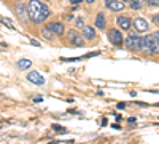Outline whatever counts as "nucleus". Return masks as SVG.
<instances>
[{"mask_svg": "<svg viewBox=\"0 0 159 144\" xmlns=\"http://www.w3.org/2000/svg\"><path fill=\"white\" fill-rule=\"evenodd\" d=\"M45 2H49V0H45Z\"/></svg>", "mask_w": 159, "mask_h": 144, "instance_id": "nucleus-31", "label": "nucleus"}, {"mask_svg": "<svg viewBox=\"0 0 159 144\" xmlns=\"http://www.w3.org/2000/svg\"><path fill=\"white\" fill-rule=\"evenodd\" d=\"M52 128H54V130H56L57 133H65V128H64V127H57V125H54Z\"/></svg>", "mask_w": 159, "mask_h": 144, "instance_id": "nucleus-19", "label": "nucleus"}, {"mask_svg": "<svg viewBox=\"0 0 159 144\" xmlns=\"http://www.w3.org/2000/svg\"><path fill=\"white\" fill-rule=\"evenodd\" d=\"M0 50H7V45H3V43H0Z\"/></svg>", "mask_w": 159, "mask_h": 144, "instance_id": "nucleus-27", "label": "nucleus"}, {"mask_svg": "<svg viewBox=\"0 0 159 144\" xmlns=\"http://www.w3.org/2000/svg\"><path fill=\"white\" fill-rule=\"evenodd\" d=\"M67 38H69V42H70L73 47H83V45H84L83 37H80L75 31H70V32H69V35H67Z\"/></svg>", "mask_w": 159, "mask_h": 144, "instance_id": "nucleus-6", "label": "nucleus"}, {"mask_svg": "<svg viewBox=\"0 0 159 144\" xmlns=\"http://www.w3.org/2000/svg\"><path fill=\"white\" fill-rule=\"evenodd\" d=\"M126 107V102H119L118 104V109H124Z\"/></svg>", "mask_w": 159, "mask_h": 144, "instance_id": "nucleus-22", "label": "nucleus"}, {"mask_svg": "<svg viewBox=\"0 0 159 144\" xmlns=\"http://www.w3.org/2000/svg\"><path fill=\"white\" fill-rule=\"evenodd\" d=\"M0 21H2L3 24H7L8 27H11V29H15V27H13V22H11L10 19H5V18H0Z\"/></svg>", "mask_w": 159, "mask_h": 144, "instance_id": "nucleus-18", "label": "nucleus"}, {"mask_svg": "<svg viewBox=\"0 0 159 144\" xmlns=\"http://www.w3.org/2000/svg\"><path fill=\"white\" fill-rule=\"evenodd\" d=\"M126 47L130 50V51H135V50H140V37H137L135 34H130L127 38H126Z\"/></svg>", "mask_w": 159, "mask_h": 144, "instance_id": "nucleus-4", "label": "nucleus"}, {"mask_svg": "<svg viewBox=\"0 0 159 144\" xmlns=\"http://www.w3.org/2000/svg\"><path fill=\"white\" fill-rule=\"evenodd\" d=\"M30 66H32V61H29V59H19V61H18V67H19L21 71L29 69Z\"/></svg>", "mask_w": 159, "mask_h": 144, "instance_id": "nucleus-14", "label": "nucleus"}, {"mask_svg": "<svg viewBox=\"0 0 159 144\" xmlns=\"http://www.w3.org/2000/svg\"><path fill=\"white\" fill-rule=\"evenodd\" d=\"M27 80L35 83V85H45V77L37 71H32V72L27 74Z\"/></svg>", "mask_w": 159, "mask_h": 144, "instance_id": "nucleus-5", "label": "nucleus"}, {"mask_svg": "<svg viewBox=\"0 0 159 144\" xmlns=\"http://www.w3.org/2000/svg\"><path fill=\"white\" fill-rule=\"evenodd\" d=\"M70 2H72L73 5H78V3H81V2H83V0H70Z\"/></svg>", "mask_w": 159, "mask_h": 144, "instance_id": "nucleus-23", "label": "nucleus"}, {"mask_svg": "<svg viewBox=\"0 0 159 144\" xmlns=\"http://www.w3.org/2000/svg\"><path fill=\"white\" fill-rule=\"evenodd\" d=\"M83 26H84V24H83V19H81V18H78V19H76V27L83 29Z\"/></svg>", "mask_w": 159, "mask_h": 144, "instance_id": "nucleus-20", "label": "nucleus"}, {"mask_svg": "<svg viewBox=\"0 0 159 144\" xmlns=\"http://www.w3.org/2000/svg\"><path fill=\"white\" fill-rule=\"evenodd\" d=\"M27 11H29V18L35 24L43 22L45 19H48L51 16V10L45 3L40 2V0H30L27 5Z\"/></svg>", "mask_w": 159, "mask_h": 144, "instance_id": "nucleus-1", "label": "nucleus"}, {"mask_svg": "<svg viewBox=\"0 0 159 144\" xmlns=\"http://www.w3.org/2000/svg\"><path fill=\"white\" fill-rule=\"evenodd\" d=\"M154 22H159V16H157V15L154 16Z\"/></svg>", "mask_w": 159, "mask_h": 144, "instance_id": "nucleus-28", "label": "nucleus"}, {"mask_svg": "<svg viewBox=\"0 0 159 144\" xmlns=\"http://www.w3.org/2000/svg\"><path fill=\"white\" fill-rule=\"evenodd\" d=\"M153 35H154V37H156V40H157V42H159V31H157V32H154V34H153Z\"/></svg>", "mask_w": 159, "mask_h": 144, "instance_id": "nucleus-26", "label": "nucleus"}, {"mask_svg": "<svg viewBox=\"0 0 159 144\" xmlns=\"http://www.w3.org/2000/svg\"><path fill=\"white\" fill-rule=\"evenodd\" d=\"M116 22H118V26H119L123 31H129V29H130V19L126 18V16H119V18L116 19Z\"/></svg>", "mask_w": 159, "mask_h": 144, "instance_id": "nucleus-11", "label": "nucleus"}, {"mask_svg": "<svg viewBox=\"0 0 159 144\" xmlns=\"http://www.w3.org/2000/svg\"><path fill=\"white\" fill-rule=\"evenodd\" d=\"M48 27L54 32V35H62L64 34V24L62 22H51V24H48Z\"/></svg>", "mask_w": 159, "mask_h": 144, "instance_id": "nucleus-10", "label": "nucleus"}, {"mask_svg": "<svg viewBox=\"0 0 159 144\" xmlns=\"http://www.w3.org/2000/svg\"><path fill=\"white\" fill-rule=\"evenodd\" d=\"M132 8H135V10H139L140 7H142V3H140V0H132V2L129 3Z\"/></svg>", "mask_w": 159, "mask_h": 144, "instance_id": "nucleus-16", "label": "nucleus"}, {"mask_svg": "<svg viewBox=\"0 0 159 144\" xmlns=\"http://www.w3.org/2000/svg\"><path fill=\"white\" fill-rule=\"evenodd\" d=\"M123 2H127V3H130V2H132V0H123Z\"/></svg>", "mask_w": 159, "mask_h": 144, "instance_id": "nucleus-30", "label": "nucleus"}, {"mask_svg": "<svg viewBox=\"0 0 159 144\" xmlns=\"http://www.w3.org/2000/svg\"><path fill=\"white\" fill-rule=\"evenodd\" d=\"M42 35H43L45 38H48V40H52V38H54V32H52L48 26H46L45 29H42Z\"/></svg>", "mask_w": 159, "mask_h": 144, "instance_id": "nucleus-15", "label": "nucleus"}, {"mask_svg": "<svg viewBox=\"0 0 159 144\" xmlns=\"http://www.w3.org/2000/svg\"><path fill=\"white\" fill-rule=\"evenodd\" d=\"M108 40L115 45V47H121L124 43V38L121 35V32H119L118 29H111L108 31Z\"/></svg>", "mask_w": 159, "mask_h": 144, "instance_id": "nucleus-3", "label": "nucleus"}, {"mask_svg": "<svg viewBox=\"0 0 159 144\" xmlns=\"http://www.w3.org/2000/svg\"><path fill=\"white\" fill-rule=\"evenodd\" d=\"M99 55V51H91V53L86 55V58H92V56H97Z\"/></svg>", "mask_w": 159, "mask_h": 144, "instance_id": "nucleus-21", "label": "nucleus"}, {"mask_svg": "<svg viewBox=\"0 0 159 144\" xmlns=\"http://www.w3.org/2000/svg\"><path fill=\"white\" fill-rule=\"evenodd\" d=\"M83 32H84V37L88 40L96 38V31H94V27H91V26H83Z\"/></svg>", "mask_w": 159, "mask_h": 144, "instance_id": "nucleus-13", "label": "nucleus"}, {"mask_svg": "<svg viewBox=\"0 0 159 144\" xmlns=\"http://www.w3.org/2000/svg\"><path fill=\"white\" fill-rule=\"evenodd\" d=\"M140 50L150 55H159V42L154 35H147L140 38Z\"/></svg>", "mask_w": 159, "mask_h": 144, "instance_id": "nucleus-2", "label": "nucleus"}, {"mask_svg": "<svg viewBox=\"0 0 159 144\" xmlns=\"http://www.w3.org/2000/svg\"><path fill=\"white\" fill-rule=\"evenodd\" d=\"M96 27L97 29H105V27H107V19H105L103 13H97V16H96Z\"/></svg>", "mask_w": 159, "mask_h": 144, "instance_id": "nucleus-12", "label": "nucleus"}, {"mask_svg": "<svg viewBox=\"0 0 159 144\" xmlns=\"http://www.w3.org/2000/svg\"><path fill=\"white\" fill-rule=\"evenodd\" d=\"M134 27L137 29V32H147L150 26H148L147 19H143V18H137V19H134Z\"/></svg>", "mask_w": 159, "mask_h": 144, "instance_id": "nucleus-8", "label": "nucleus"}, {"mask_svg": "<svg viewBox=\"0 0 159 144\" xmlns=\"http://www.w3.org/2000/svg\"><path fill=\"white\" fill-rule=\"evenodd\" d=\"M143 2H147L150 7H159V0H143Z\"/></svg>", "mask_w": 159, "mask_h": 144, "instance_id": "nucleus-17", "label": "nucleus"}, {"mask_svg": "<svg viewBox=\"0 0 159 144\" xmlns=\"http://www.w3.org/2000/svg\"><path fill=\"white\" fill-rule=\"evenodd\" d=\"M15 11H16V15H18V18H19L21 21H27V18H29L27 7H24V5H18V7L15 8Z\"/></svg>", "mask_w": 159, "mask_h": 144, "instance_id": "nucleus-9", "label": "nucleus"}, {"mask_svg": "<svg viewBox=\"0 0 159 144\" xmlns=\"http://www.w3.org/2000/svg\"><path fill=\"white\" fill-rule=\"evenodd\" d=\"M105 7L113 11H121L124 8V2H121V0H105Z\"/></svg>", "mask_w": 159, "mask_h": 144, "instance_id": "nucleus-7", "label": "nucleus"}, {"mask_svg": "<svg viewBox=\"0 0 159 144\" xmlns=\"http://www.w3.org/2000/svg\"><path fill=\"white\" fill-rule=\"evenodd\" d=\"M129 123H135V117H130V119H129Z\"/></svg>", "mask_w": 159, "mask_h": 144, "instance_id": "nucleus-25", "label": "nucleus"}, {"mask_svg": "<svg viewBox=\"0 0 159 144\" xmlns=\"http://www.w3.org/2000/svg\"><path fill=\"white\" fill-rule=\"evenodd\" d=\"M30 43H34V45H35V47H40V43H38V42H37V40H35V38H32V40H30Z\"/></svg>", "mask_w": 159, "mask_h": 144, "instance_id": "nucleus-24", "label": "nucleus"}, {"mask_svg": "<svg viewBox=\"0 0 159 144\" xmlns=\"http://www.w3.org/2000/svg\"><path fill=\"white\" fill-rule=\"evenodd\" d=\"M86 2H88V3H94V2H96V0H86Z\"/></svg>", "mask_w": 159, "mask_h": 144, "instance_id": "nucleus-29", "label": "nucleus"}]
</instances>
